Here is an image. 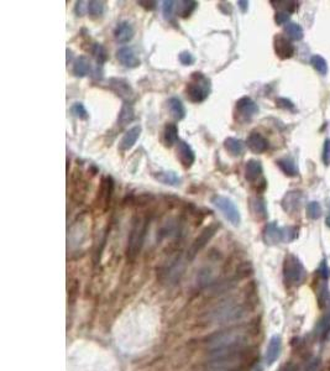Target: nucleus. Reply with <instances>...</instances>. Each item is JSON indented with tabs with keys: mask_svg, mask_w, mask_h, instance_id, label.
<instances>
[{
	"mask_svg": "<svg viewBox=\"0 0 330 371\" xmlns=\"http://www.w3.org/2000/svg\"><path fill=\"white\" fill-rule=\"evenodd\" d=\"M210 358L224 355L227 352L246 348L248 344V335L245 330L238 328L227 329V330L215 331L209 335L204 342Z\"/></svg>",
	"mask_w": 330,
	"mask_h": 371,
	"instance_id": "f257e3e1",
	"label": "nucleus"
},
{
	"mask_svg": "<svg viewBox=\"0 0 330 371\" xmlns=\"http://www.w3.org/2000/svg\"><path fill=\"white\" fill-rule=\"evenodd\" d=\"M147 229L148 219L146 217H135L132 219V226L130 229L126 247V256L130 261H134L141 252L144 243H145L146 234H147Z\"/></svg>",
	"mask_w": 330,
	"mask_h": 371,
	"instance_id": "f03ea898",
	"label": "nucleus"
},
{
	"mask_svg": "<svg viewBox=\"0 0 330 371\" xmlns=\"http://www.w3.org/2000/svg\"><path fill=\"white\" fill-rule=\"evenodd\" d=\"M244 314L243 305L238 302H224L211 309L208 314V323L211 324H227L240 319Z\"/></svg>",
	"mask_w": 330,
	"mask_h": 371,
	"instance_id": "7ed1b4c3",
	"label": "nucleus"
},
{
	"mask_svg": "<svg viewBox=\"0 0 330 371\" xmlns=\"http://www.w3.org/2000/svg\"><path fill=\"white\" fill-rule=\"evenodd\" d=\"M187 98L193 103H202L210 93V81L201 72H193L192 81L186 88Z\"/></svg>",
	"mask_w": 330,
	"mask_h": 371,
	"instance_id": "20e7f679",
	"label": "nucleus"
},
{
	"mask_svg": "<svg viewBox=\"0 0 330 371\" xmlns=\"http://www.w3.org/2000/svg\"><path fill=\"white\" fill-rule=\"evenodd\" d=\"M283 275L286 281L292 285H299L306 280V270L301 260L294 255H288L283 264Z\"/></svg>",
	"mask_w": 330,
	"mask_h": 371,
	"instance_id": "39448f33",
	"label": "nucleus"
},
{
	"mask_svg": "<svg viewBox=\"0 0 330 371\" xmlns=\"http://www.w3.org/2000/svg\"><path fill=\"white\" fill-rule=\"evenodd\" d=\"M211 203L214 204L215 207L223 213L225 218L231 223L234 227H238L241 222L240 212L236 208V206L232 203V201H230L229 198L224 196H220V194H215V196L211 197Z\"/></svg>",
	"mask_w": 330,
	"mask_h": 371,
	"instance_id": "423d86ee",
	"label": "nucleus"
},
{
	"mask_svg": "<svg viewBox=\"0 0 330 371\" xmlns=\"http://www.w3.org/2000/svg\"><path fill=\"white\" fill-rule=\"evenodd\" d=\"M218 229H219V224H217V223H213V224H210L209 227L204 228L203 230L201 231V234L194 239V241L192 243L189 249H188L187 260L194 259V257L198 255V252H201L202 250L208 245V243L213 239V236L215 235Z\"/></svg>",
	"mask_w": 330,
	"mask_h": 371,
	"instance_id": "0eeeda50",
	"label": "nucleus"
},
{
	"mask_svg": "<svg viewBox=\"0 0 330 371\" xmlns=\"http://www.w3.org/2000/svg\"><path fill=\"white\" fill-rule=\"evenodd\" d=\"M183 271H185V263L181 256H176L168 263V265L165 266L162 271V278L164 281L169 285L177 284L180 278L182 277Z\"/></svg>",
	"mask_w": 330,
	"mask_h": 371,
	"instance_id": "6e6552de",
	"label": "nucleus"
},
{
	"mask_svg": "<svg viewBox=\"0 0 330 371\" xmlns=\"http://www.w3.org/2000/svg\"><path fill=\"white\" fill-rule=\"evenodd\" d=\"M114 192V181L110 176H105L102 178L101 186L98 189V197H97V204L103 212H106L110 206L111 196Z\"/></svg>",
	"mask_w": 330,
	"mask_h": 371,
	"instance_id": "1a4fd4ad",
	"label": "nucleus"
},
{
	"mask_svg": "<svg viewBox=\"0 0 330 371\" xmlns=\"http://www.w3.org/2000/svg\"><path fill=\"white\" fill-rule=\"evenodd\" d=\"M116 59L126 68H136L140 64V60L136 56L135 51L131 47H127V46L120 47L119 50L116 51Z\"/></svg>",
	"mask_w": 330,
	"mask_h": 371,
	"instance_id": "9d476101",
	"label": "nucleus"
},
{
	"mask_svg": "<svg viewBox=\"0 0 330 371\" xmlns=\"http://www.w3.org/2000/svg\"><path fill=\"white\" fill-rule=\"evenodd\" d=\"M273 45H275V51L280 59H282V60L290 59V57L293 56V53H294L293 45H292L290 41L288 40L287 37L283 36V35H276Z\"/></svg>",
	"mask_w": 330,
	"mask_h": 371,
	"instance_id": "9b49d317",
	"label": "nucleus"
},
{
	"mask_svg": "<svg viewBox=\"0 0 330 371\" xmlns=\"http://www.w3.org/2000/svg\"><path fill=\"white\" fill-rule=\"evenodd\" d=\"M110 88L116 96H119L124 101H130L134 97V90L131 85L122 78H111L110 80Z\"/></svg>",
	"mask_w": 330,
	"mask_h": 371,
	"instance_id": "f8f14e48",
	"label": "nucleus"
},
{
	"mask_svg": "<svg viewBox=\"0 0 330 371\" xmlns=\"http://www.w3.org/2000/svg\"><path fill=\"white\" fill-rule=\"evenodd\" d=\"M264 241L268 245H276L283 241V228H278L276 223H268L262 231Z\"/></svg>",
	"mask_w": 330,
	"mask_h": 371,
	"instance_id": "ddd939ff",
	"label": "nucleus"
},
{
	"mask_svg": "<svg viewBox=\"0 0 330 371\" xmlns=\"http://www.w3.org/2000/svg\"><path fill=\"white\" fill-rule=\"evenodd\" d=\"M281 349H282V338L280 335H273L267 344L266 354H265L267 365H272L277 360L281 354Z\"/></svg>",
	"mask_w": 330,
	"mask_h": 371,
	"instance_id": "4468645a",
	"label": "nucleus"
},
{
	"mask_svg": "<svg viewBox=\"0 0 330 371\" xmlns=\"http://www.w3.org/2000/svg\"><path fill=\"white\" fill-rule=\"evenodd\" d=\"M74 175L72 176V186H73V191H72V198L78 203H82L84 199L85 193H87V183L83 180L81 171H74Z\"/></svg>",
	"mask_w": 330,
	"mask_h": 371,
	"instance_id": "2eb2a0df",
	"label": "nucleus"
},
{
	"mask_svg": "<svg viewBox=\"0 0 330 371\" xmlns=\"http://www.w3.org/2000/svg\"><path fill=\"white\" fill-rule=\"evenodd\" d=\"M236 110H238L239 115L241 118L250 119L259 111V108H257L256 103L252 99L248 98V97H243L236 102Z\"/></svg>",
	"mask_w": 330,
	"mask_h": 371,
	"instance_id": "dca6fc26",
	"label": "nucleus"
},
{
	"mask_svg": "<svg viewBox=\"0 0 330 371\" xmlns=\"http://www.w3.org/2000/svg\"><path fill=\"white\" fill-rule=\"evenodd\" d=\"M177 157L183 167L189 168L194 161H196V155L189 145L186 141H180L177 146Z\"/></svg>",
	"mask_w": 330,
	"mask_h": 371,
	"instance_id": "f3484780",
	"label": "nucleus"
},
{
	"mask_svg": "<svg viewBox=\"0 0 330 371\" xmlns=\"http://www.w3.org/2000/svg\"><path fill=\"white\" fill-rule=\"evenodd\" d=\"M248 148L255 154H262L268 148V141L265 139L264 135H261L257 131H252L248 135V140H246Z\"/></svg>",
	"mask_w": 330,
	"mask_h": 371,
	"instance_id": "a211bd4d",
	"label": "nucleus"
},
{
	"mask_svg": "<svg viewBox=\"0 0 330 371\" xmlns=\"http://www.w3.org/2000/svg\"><path fill=\"white\" fill-rule=\"evenodd\" d=\"M302 192L299 191H290L283 197L282 199V208L288 213H293L301 208L302 203Z\"/></svg>",
	"mask_w": 330,
	"mask_h": 371,
	"instance_id": "6ab92c4d",
	"label": "nucleus"
},
{
	"mask_svg": "<svg viewBox=\"0 0 330 371\" xmlns=\"http://www.w3.org/2000/svg\"><path fill=\"white\" fill-rule=\"evenodd\" d=\"M114 37L120 43H126L134 37V27L129 21H122L114 30Z\"/></svg>",
	"mask_w": 330,
	"mask_h": 371,
	"instance_id": "aec40b11",
	"label": "nucleus"
},
{
	"mask_svg": "<svg viewBox=\"0 0 330 371\" xmlns=\"http://www.w3.org/2000/svg\"><path fill=\"white\" fill-rule=\"evenodd\" d=\"M248 207H250V212L252 213L256 219L264 220L267 218V208L266 203L261 197H252L248 201Z\"/></svg>",
	"mask_w": 330,
	"mask_h": 371,
	"instance_id": "412c9836",
	"label": "nucleus"
},
{
	"mask_svg": "<svg viewBox=\"0 0 330 371\" xmlns=\"http://www.w3.org/2000/svg\"><path fill=\"white\" fill-rule=\"evenodd\" d=\"M140 134H141L140 126H134L130 130H127L126 133L124 134V136H123L122 141H120V150H123V151L130 150V148L136 144V141H138Z\"/></svg>",
	"mask_w": 330,
	"mask_h": 371,
	"instance_id": "4be33fe9",
	"label": "nucleus"
},
{
	"mask_svg": "<svg viewBox=\"0 0 330 371\" xmlns=\"http://www.w3.org/2000/svg\"><path fill=\"white\" fill-rule=\"evenodd\" d=\"M152 176L159 182L167 186H172V187H177L182 182L180 176L176 172H173V171H160V172L152 173Z\"/></svg>",
	"mask_w": 330,
	"mask_h": 371,
	"instance_id": "5701e85b",
	"label": "nucleus"
},
{
	"mask_svg": "<svg viewBox=\"0 0 330 371\" xmlns=\"http://www.w3.org/2000/svg\"><path fill=\"white\" fill-rule=\"evenodd\" d=\"M262 165L257 160H250L248 161L245 167V177L248 182H254L261 176Z\"/></svg>",
	"mask_w": 330,
	"mask_h": 371,
	"instance_id": "b1692460",
	"label": "nucleus"
},
{
	"mask_svg": "<svg viewBox=\"0 0 330 371\" xmlns=\"http://www.w3.org/2000/svg\"><path fill=\"white\" fill-rule=\"evenodd\" d=\"M224 147L231 156H240L244 154L245 150V144L241 140L235 138H227L224 141Z\"/></svg>",
	"mask_w": 330,
	"mask_h": 371,
	"instance_id": "393cba45",
	"label": "nucleus"
},
{
	"mask_svg": "<svg viewBox=\"0 0 330 371\" xmlns=\"http://www.w3.org/2000/svg\"><path fill=\"white\" fill-rule=\"evenodd\" d=\"M168 110L171 117L176 120H182L186 117V108L181 99L171 98L168 101Z\"/></svg>",
	"mask_w": 330,
	"mask_h": 371,
	"instance_id": "a878e982",
	"label": "nucleus"
},
{
	"mask_svg": "<svg viewBox=\"0 0 330 371\" xmlns=\"http://www.w3.org/2000/svg\"><path fill=\"white\" fill-rule=\"evenodd\" d=\"M90 71V62L85 56H80L74 61L73 74L76 77H85Z\"/></svg>",
	"mask_w": 330,
	"mask_h": 371,
	"instance_id": "bb28decb",
	"label": "nucleus"
},
{
	"mask_svg": "<svg viewBox=\"0 0 330 371\" xmlns=\"http://www.w3.org/2000/svg\"><path fill=\"white\" fill-rule=\"evenodd\" d=\"M135 118V111L134 108L130 103H124V105L122 106L119 113V117H118V123L120 124V126H125L129 123H131Z\"/></svg>",
	"mask_w": 330,
	"mask_h": 371,
	"instance_id": "cd10ccee",
	"label": "nucleus"
},
{
	"mask_svg": "<svg viewBox=\"0 0 330 371\" xmlns=\"http://www.w3.org/2000/svg\"><path fill=\"white\" fill-rule=\"evenodd\" d=\"M178 140V127L176 124H167L164 131V141L166 146L171 147Z\"/></svg>",
	"mask_w": 330,
	"mask_h": 371,
	"instance_id": "c85d7f7f",
	"label": "nucleus"
},
{
	"mask_svg": "<svg viewBox=\"0 0 330 371\" xmlns=\"http://www.w3.org/2000/svg\"><path fill=\"white\" fill-rule=\"evenodd\" d=\"M198 3L197 1H192V0H185V1H180L177 5V14L182 18H187L189 16L193 11L196 10Z\"/></svg>",
	"mask_w": 330,
	"mask_h": 371,
	"instance_id": "c756f323",
	"label": "nucleus"
},
{
	"mask_svg": "<svg viewBox=\"0 0 330 371\" xmlns=\"http://www.w3.org/2000/svg\"><path fill=\"white\" fill-rule=\"evenodd\" d=\"M285 31L288 37L294 41H299L303 39V29L296 22H288L285 27Z\"/></svg>",
	"mask_w": 330,
	"mask_h": 371,
	"instance_id": "7c9ffc66",
	"label": "nucleus"
},
{
	"mask_svg": "<svg viewBox=\"0 0 330 371\" xmlns=\"http://www.w3.org/2000/svg\"><path fill=\"white\" fill-rule=\"evenodd\" d=\"M278 167H280L281 170L286 173L287 176H296L298 173L297 171L296 164L290 159H281L277 161Z\"/></svg>",
	"mask_w": 330,
	"mask_h": 371,
	"instance_id": "2f4dec72",
	"label": "nucleus"
},
{
	"mask_svg": "<svg viewBox=\"0 0 330 371\" xmlns=\"http://www.w3.org/2000/svg\"><path fill=\"white\" fill-rule=\"evenodd\" d=\"M87 10L88 14H89L93 19L101 18L104 13V3L103 1H95V0H92V1L88 3Z\"/></svg>",
	"mask_w": 330,
	"mask_h": 371,
	"instance_id": "473e14b6",
	"label": "nucleus"
},
{
	"mask_svg": "<svg viewBox=\"0 0 330 371\" xmlns=\"http://www.w3.org/2000/svg\"><path fill=\"white\" fill-rule=\"evenodd\" d=\"M330 330V315H325L319 321L317 324V329H315V334L319 338H325Z\"/></svg>",
	"mask_w": 330,
	"mask_h": 371,
	"instance_id": "72a5a7b5",
	"label": "nucleus"
},
{
	"mask_svg": "<svg viewBox=\"0 0 330 371\" xmlns=\"http://www.w3.org/2000/svg\"><path fill=\"white\" fill-rule=\"evenodd\" d=\"M310 64H312L313 67H314L315 69H317L318 72H319L322 76H325L328 72V64H327V61H325L324 59H323L322 56H313L312 59H310Z\"/></svg>",
	"mask_w": 330,
	"mask_h": 371,
	"instance_id": "f704fd0d",
	"label": "nucleus"
},
{
	"mask_svg": "<svg viewBox=\"0 0 330 371\" xmlns=\"http://www.w3.org/2000/svg\"><path fill=\"white\" fill-rule=\"evenodd\" d=\"M92 53L95 57V60L98 61V63L101 64L104 63V62L108 60V52H106L105 47H104L103 45H101V43H95V45L93 46Z\"/></svg>",
	"mask_w": 330,
	"mask_h": 371,
	"instance_id": "c9c22d12",
	"label": "nucleus"
},
{
	"mask_svg": "<svg viewBox=\"0 0 330 371\" xmlns=\"http://www.w3.org/2000/svg\"><path fill=\"white\" fill-rule=\"evenodd\" d=\"M275 8L281 9V11H286V13H293L298 8V3L297 1H271Z\"/></svg>",
	"mask_w": 330,
	"mask_h": 371,
	"instance_id": "e433bc0d",
	"label": "nucleus"
},
{
	"mask_svg": "<svg viewBox=\"0 0 330 371\" xmlns=\"http://www.w3.org/2000/svg\"><path fill=\"white\" fill-rule=\"evenodd\" d=\"M71 111L74 117L81 120H87L88 117H89L87 109L84 108V105H83L82 103H74L73 105H72Z\"/></svg>",
	"mask_w": 330,
	"mask_h": 371,
	"instance_id": "4c0bfd02",
	"label": "nucleus"
},
{
	"mask_svg": "<svg viewBox=\"0 0 330 371\" xmlns=\"http://www.w3.org/2000/svg\"><path fill=\"white\" fill-rule=\"evenodd\" d=\"M307 215L310 219H318L322 215V207L318 202H310L307 206Z\"/></svg>",
	"mask_w": 330,
	"mask_h": 371,
	"instance_id": "58836bf2",
	"label": "nucleus"
},
{
	"mask_svg": "<svg viewBox=\"0 0 330 371\" xmlns=\"http://www.w3.org/2000/svg\"><path fill=\"white\" fill-rule=\"evenodd\" d=\"M298 228L296 227H287V228H283V241H289L294 240L298 236Z\"/></svg>",
	"mask_w": 330,
	"mask_h": 371,
	"instance_id": "ea45409f",
	"label": "nucleus"
},
{
	"mask_svg": "<svg viewBox=\"0 0 330 371\" xmlns=\"http://www.w3.org/2000/svg\"><path fill=\"white\" fill-rule=\"evenodd\" d=\"M164 5H162V11H164V16L166 20H171L172 16H173V10H174V1L172 0H165Z\"/></svg>",
	"mask_w": 330,
	"mask_h": 371,
	"instance_id": "a19ab883",
	"label": "nucleus"
},
{
	"mask_svg": "<svg viewBox=\"0 0 330 371\" xmlns=\"http://www.w3.org/2000/svg\"><path fill=\"white\" fill-rule=\"evenodd\" d=\"M180 61L182 62L183 64H186V66H189V64H192L193 62H194V57H193L192 53L188 52V51H183L180 55Z\"/></svg>",
	"mask_w": 330,
	"mask_h": 371,
	"instance_id": "79ce46f5",
	"label": "nucleus"
},
{
	"mask_svg": "<svg viewBox=\"0 0 330 371\" xmlns=\"http://www.w3.org/2000/svg\"><path fill=\"white\" fill-rule=\"evenodd\" d=\"M289 20V13H286V11H278L275 15V21L278 25H283Z\"/></svg>",
	"mask_w": 330,
	"mask_h": 371,
	"instance_id": "37998d69",
	"label": "nucleus"
},
{
	"mask_svg": "<svg viewBox=\"0 0 330 371\" xmlns=\"http://www.w3.org/2000/svg\"><path fill=\"white\" fill-rule=\"evenodd\" d=\"M323 161L327 166L330 165V139L325 140L324 150H323Z\"/></svg>",
	"mask_w": 330,
	"mask_h": 371,
	"instance_id": "c03bdc74",
	"label": "nucleus"
},
{
	"mask_svg": "<svg viewBox=\"0 0 330 371\" xmlns=\"http://www.w3.org/2000/svg\"><path fill=\"white\" fill-rule=\"evenodd\" d=\"M319 273L322 275L323 278H328L330 276V268H328V265H327V263H325V261H322V264H320Z\"/></svg>",
	"mask_w": 330,
	"mask_h": 371,
	"instance_id": "a18cd8bd",
	"label": "nucleus"
},
{
	"mask_svg": "<svg viewBox=\"0 0 330 371\" xmlns=\"http://www.w3.org/2000/svg\"><path fill=\"white\" fill-rule=\"evenodd\" d=\"M138 4L140 6H143V8H145L146 10H153L157 5L156 1H144V0H139Z\"/></svg>",
	"mask_w": 330,
	"mask_h": 371,
	"instance_id": "49530a36",
	"label": "nucleus"
},
{
	"mask_svg": "<svg viewBox=\"0 0 330 371\" xmlns=\"http://www.w3.org/2000/svg\"><path fill=\"white\" fill-rule=\"evenodd\" d=\"M277 104H278V106H280V108H285V109L293 108V104H292V102L288 101V99H285V98L277 99Z\"/></svg>",
	"mask_w": 330,
	"mask_h": 371,
	"instance_id": "de8ad7c7",
	"label": "nucleus"
},
{
	"mask_svg": "<svg viewBox=\"0 0 330 371\" xmlns=\"http://www.w3.org/2000/svg\"><path fill=\"white\" fill-rule=\"evenodd\" d=\"M238 5H239V8L241 9V10L246 11V10H248V1H243V0H240V1H238Z\"/></svg>",
	"mask_w": 330,
	"mask_h": 371,
	"instance_id": "09e8293b",
	"label": "nucleus"
},
{
	"mask_svg": "<svg viewBox=\"0 0 330 371\" xmlns=\"http://www.w3.org/2000/svg\"><path fill=\"white\" fill-rule=\"evenodd\" d=\"M327 226L330 228V214L328 215V218H327Z\"/></svg>",
	"mask_w": 330,
	"mask_h": 371,
	"instance_id": "8fccbe9b",
	"label": "nucleus"
}]
</instances>
